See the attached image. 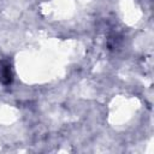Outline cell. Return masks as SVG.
<instances>
[{"label":"cell","instance_id":"obj_1","mask_svg":"<svg viewBox=\"0 0 154 154\" xmlns=\"http://www.w3.org/2000/svg\"><path fill=\"white\" fill-rule=\"evenodd\" d=\"M0 79L4 84H10L13 79V75L11 71V65L8 61H4L0 67Z\"/></svg>","mask_w":154,"mask_h":154}]
</instances>
